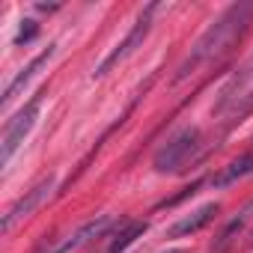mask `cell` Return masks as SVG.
<instances>
[{
  "mask_svg": "<svg viewBox=\"0 0 253 253\" xmlns=\"http://www.w3.org/2000/svg\"><path fill=\"white\" fill-rule=\"evenodd\" d=\"M250 18H253V3H232L223 15H217V18L209 24V30L197 39V45L191 48L188 60L179 66L176 81H185V78L194 75L200 66H206V63L223 57V54L232 48V42L247 30Z\"/></svg>",
  "mask_w": 253,
  "mask_h": 253,
  "instance_id": "obj_1",
  "label": "cell"
},
{
  "mask_svg": "<svg viewBox=\"0 0 253 253\" xmlns=\"http://www.w3.org/2000/svg\"><path fill=\"white\" fill-rule=\"evenodd\" d=\"M200 152V128H194V125H188V128L176 131L152 158V167L158 173H179L185 170V164Z\"/></svg>",
  "mask_w": 253,
  "mask_h": 253,
  "instance_id": "obj_2",
  "label": "cell"
},
{
  "mask_svg": "<svg viewBox=\"0 0 253 253\" xmlns=\"http://www.w3.org/2000/svg\"><path fill=\"white\" fill-rule=\"evenodd\" d=\"M42 95L45 92H39V95H33L9 122H6V128H3V140H0V167H9V161H12V155L21 149V143L27 140V134L33 131V125H36V119H39V107H42Z\"/></svg>",
  "mask_w": 253,
  "mask_h": 253,
  "instance_id": "obj_3",
  "label": "cell"
},
{
  "mask_svg": "<svg viewBox=\"0 0 253 253\" xmlns=\"http://www.w3.org/2000/svg\"><path fill=\"white\" fill-rule=\"evenodd\" d=\"M158 9H161L158 3H149V6L140 12V18H137V21H134V27L128 30V36H125V39H122V42H119V45H116V48H113V51H110L98 66H95L92 78H104L110 69H116L122 60H128V57H131L143 42H146V36H149V30H152V18H155V12H158Z\"/></svg>",
  "mask_w": 253,
  "mask_h": 253,
  "instance_id": "obj_4",
  "label": "cell"
},
{
  "mask_svg": "<svg viewBox=\"0 0 253 253\" xmlns=\"http://www.w3.org/2000/svg\"><path fill=\"white\" fill-rule=\"evenodd\" d=\"M54 185H57V179L54 176H48V179H42V182H36L24 197H18L15 203H12V209L3 214V223H0V229L3 232H12V226L18 223V220H24V217H30L48 197H51V191H54Z\"/></svg>",
  "mask_w": 253,
  "mask_h": 253,
  "instance_id": "obj_5",
  "label": "cell"
},
{
  "mask_svg": "<svg viewBox=\"0 0 253 253\" xmlns=\"http://www.w3.org/2000/svg\"><path fill=\"white\" fill-rule=\"evenodd\" d=\"M113 220L107 217V214H98V217H92V220H86V223H81L75 232H69L66 238H60V241H54L51 247H45L42 253H72V250H78V247H84L86 241H92V238H101L104 232H107V226H110Z\"/></svg>",
  "mask_w": 253,
  "mask_h": 253,
  "instance_id": "obj_6",
  "label": "cell"
},
{
  "mask_svg": "<svg viewBox=\"0 0 253 253\" xmlns=\"http://www.w3.org/2000/svg\"><path fill=\"white\" fill-rule=\"evenodd\" d=\"M54 54H57V45H48V48H45L39 57H33V60H30V63H27V66H24V69H21L15 78L6 84V89H3V98H0V104H3V107H9V104H12V98H15V95H18V92H21V89H24V86H27V84H30L36 75H39V69H45V66L51 63V57H54Z\"/></svg>",
  "mask_w": 253,
  "mask_h": 253,
  "instance_id": "obj_7",
  "label": "cell"
},
{
  "mask_svg": "<svg viewBox=\"0 0 253 253\" xmlns=\"http://www.w3.org/2000/svg\"><path fill=\"white\" fill-rule=\"evenodd\" d=\"M149 229V223L146 220H134V217H128V220H119V226L113 229V232H107L104 238V247H101V253H122L125 247H131L143 232Z\"/></svg>",
  "mask_w": 253,
  "mask_h": 253,
  "instance_id": "obj_8",
  "label": "cell"
},
{
  "mask_svg": "<svg viewBox=\"0 0 253 253\" xmlns=\"http://www.w3.org/2000/svg\"><path fill=\"white\" fill-rule=\"evenodd\" d=\"M217 211H220V206H217V203H206V206H200L197 211H191V214L179 217V220L167 229V238H185V235L200 232L203 226H209V223L214 220V214H217Z\"/></svg>",
  "mask_w": 253,
  "mask_h": 253,
  "instance_id": "obj_9",
  "label": "cell"
},
{
  "mask_svg": "<svg viewBox=\"0 0 253 253\" xmlns=\"http://www.w3.org/2000/svg\"><path fill=\"white\" fill-rule=\"evenodd\" d=\"M253 84V54L247 57V63L238 69V75L229 81V86L220 92V101H217V110H226V107H232V104H238L241 98H244V89Z\"/></svg>",
  "mask_w": 253,
  "mask_h": 253,
  "instance_id": "obj_10",
  "label": "cell"
},
{
  "mask_svg": "<svg viewBox=\"0 0 253 253\" xmlns=\"http://www.w3.org/2000/svg\"><path fill=\"white\" fill-rule=\"evenodd\" d=\"M244 176H253V152H244L235 161H229L226 167H220L211 176V188H229V185H235Z\"/></svg>",
  "mask_w": 253,
  "mask_h": 253,
  "instance_id": "obj_11",
  "label": "cell"
},
{
  "mask_svg": "<svg viewBox=\"0 0 253 253\" xmlns=\"http://www.w3.org/2000/svg\"><path fill=\"white\" fill-rule=\"evenodd\" d=\"M250 220H253V200H250V203H247V206H244V209H241L229 223H226V226H223V232H220V238H217V244H214V250H211V253H226V250H229V244L238 238V232H244V226H247Z\"/></svg>",
  "mask_w": 253,
  "mask_h": 253,
  "instance_id": "obj_12",
  "label": "cell"
},
{
  "mask_svg": "<svg viewBox=\"0 0 253 253\" xmlns=\"http://www.w3.org/2000/svg\"><path fill=\"white\" fill-rule=\"evenodd\" d=\"M36 33H39V24L36 21H21V27H18V33H15V45H27L30 39H36Z\"/></svg>",
  "mask_w": 253,
  "mask_h": 253,
  "instance_id": "obj_13",
  "label": "cell"
},
{
  "mask_svg": "<svg viewBox=\"0 0 253 253\" xmlns=\"http://www.w3.org/2000/svg\"><path fill=\"white\" fill-rule=\"evenodd\" d=\"M197 188H200V182H194L191 188H185L179 197H170V200H164V203H158V209H167V206H176V203H182L185 197H191V194H197Z\"/></svg>",
  "mask_w": 253,
  "mask_h": 253,
  "instance_id": "obj_14",
  "label": "cell"
},
{
  "mask_svg": "<svg viewBox=\"0 0 253 253\" xmlns=\"http://www.w3.org/2000/svg\"><path fill=\"white\" fill-rule=\"evenodd\" d=\"M167 253H182V250H167Z\"/></svg>",
  "mask_w": 253,
  "mask_h": 253,
  "instance_id": "obj_15",
  "label": "cell"
}]
</instances>
